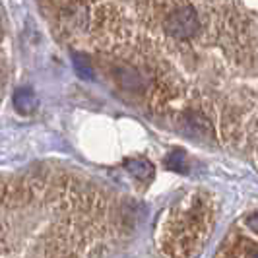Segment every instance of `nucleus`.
Returning a JSON list of instances; mask_svg holds the SVG:
<instances>
[{
	"instance_id": "1",
	"label": "nucleus",
	"mask_w": 258,
	"mask_h": 258,
	"mask_svg": "<svg viewBox=\"0 0 258 258\" xmlns=\"http://www.w3.org/2000/svg\"><path fill=\"white\" fill-rule=\"evenodd\" d=\"M58 194L37 177L0 179V258H74L49 223Z\"/></svg>"
},
{
	"instance_id": "2",
	"label": "nucleus",
	"mask_w": 258,
	"mask_h": 258,
	"mask_svg": "<svg viewBox=\"0 0 258 258\" xmlns=\"http://www.w3.org/2000/svg\"><path fill=\"white\" fill-rule=\"evenodd\" d=\"M198 27H200V20H198V14L192 6H181L177 10L167 16L163 29L165 33L175 39H188L198 33Z\"/></svg>"
},
{
	"instance_id": "3",
	"label": "nucleus",
	"mask_w": 258,
	"mask_h": 258,
	"mask_svg": "<svg viewBox=\"0 0 258 258\" xmlns=\"http://www.w3.org/2000/svg\"><path fill=\"white\" fill-rule=\"evenodd\" d=\"M14 107L22 115H29V113L35 111L37 99H35V93L31 91V88H18L16 90V93H14Z\"/></svg>"
},
{
	"instance_id": "4",
	"label": "nucleus",
	"mask_w": 258,
	"mask_h": 258,
	"mask_svg": "<svg viewBox=\"0 0 258 258\" xmlns=\"http://www.w3.org/2000/svg\"><path fill=\"white\" fill-rule=\"evenodd\" d=\"M124 167L130 171V175H134L136 179H140V181H148V179H152L155 173L154 165L148 161V159H130L126 161V165Z\"/></svg>"
},
{
	"instance_id": "5",
	"label": "nucleus",
	"mask_w": 258,
	"mask_h": 258,
	"mask_svg": "<svg viewBox=\"0 0 258 258\" xmlns=\"http://www.w3.org/2000/svg\"><path fill=\"white\" fill-rule=\"evenodd\" d=\"M167 167L173 171H179V173H186V159L182 152H173L167 157Z\"/></svg>"
},
{
	"instance_id": "6",
	"label": "nucleus",
	"mask_w": 258,
	"mask_h": 258,
	"mask_svg": "<svg viewBox=\"0 0 258 258\" xmlns=\"http://www.w3.org/2000/svg\"><path fill=\"white\" fill-rule=\"evenodd\" d=\"M74 62H76V70H78V74H80V76L86 78V80H91V78H93L90 62H88L82 54H74Z\"/></svg>"
},
{
	"instance_id": "7",
	"label": "nucleus",
	"mask_w": 258,
	"mask_h": 258,
	"mask_svg": "<svg viewBox=\"0 0 258 258\" xmlns=\"http://www.w3.org/2000/svg\"><path fill=\"white\" fill-rule=\"evenodd\" d=\"M246 225H248L252 231L258 233V214H252V216H248V220H246Z\"/></svg>"
},
{
	"instance_id": "8",
	"label": "nucleus",
	"mask_w": 258,
	"mask_h": 258,
	"mask_svg": "<svg viewBox=\"0 0 258 258\" xmlns=\"http://www.w3.org/2000/svg\"><path fill=\"white\" fill-rule=\"evenodd\" d=\"M248 258H258V252H252V254H250Z\"/></svg>"
}]
</instances>
